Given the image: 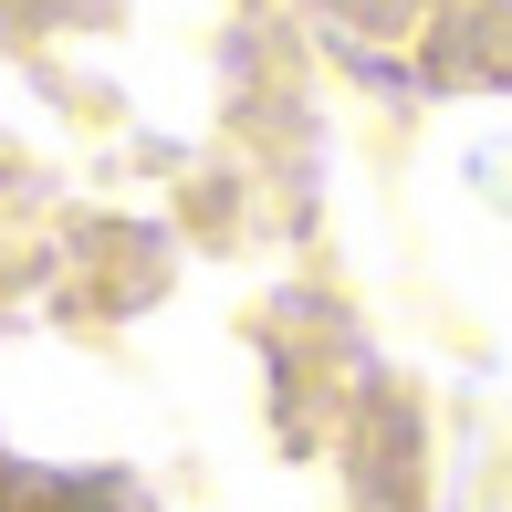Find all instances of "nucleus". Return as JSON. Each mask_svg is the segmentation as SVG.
I'll use <instances>...</instances> for the list:
<instances>
[{
	"label": "nucleus",
	"instance_id": "f257e3e1",
	"mask_svg": "<svg viewBox=\"0 0 512 512\" xmlns=\"http://www.w3.org/2000/svg\"><path fill=\"white\" fill-rule=\"evenodd\" d=\"M0 512H147L115 471H53V460H0Z\"/></svg>",
	"mask_w": 512,
	"mask_h": 512
}]
</instances>
